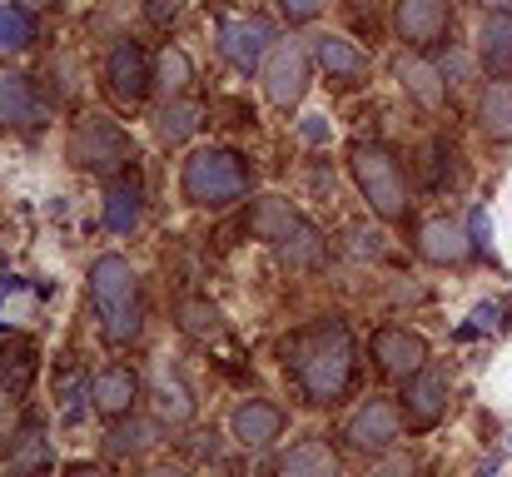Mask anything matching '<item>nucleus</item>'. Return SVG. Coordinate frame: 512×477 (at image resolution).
<instances>
[{"label": "nucleus", "instance_id": "obj_38", "mask_svg": "<svg viewBox=\"0 0 512 477\" xmlns=\"http://www.w3.org/2000/svg\"><path fill=\"white\" fill-rule=\"evenodd\" d=\"M140 477H189L184 468H150V473H140Z\"/></svg>", "mask_w": 512, "mask_h": 477}, {"label": "nucleus", "instance_id": "obj_30", "mask_svg": "<svg viewBox=\"0 0 512 477\" xmlns=\"http://www.w3.org/2000/svg\"><path fill=\"white\" fill-rule=\"evenodd\" d=\"M179 328H184L189 338L209 343V338H219V333H224V318H219L214 304H204V299H184V304H179Z\"/></svg>", "mask_w": 512, "mask_h": 477}, {"label": "nucleus", "instance_id": "obj_11", "mask_svg": "<svg viewBox=\"0 0 512 477\" xmlns=\"http://www.w3.org/2000/svg\"><path fill=\"white\" fill-rule=\"evenodd\" d=\"M150 85H155V70H150L145 50H140L135 40H120V45L110 50V60H105V90H110V100H115L120 110H135V105L150 95Z\"/></svg>", "mask_w": 512, "mask_h": 477}, {"label": "nucleus", "instance_id": "obj_23", "mask_svg": "<svg viewBox=\"0 0 512 477\" xmlns=\"http://www.w3.org/2000/svg\"><path fill=\"white\" fill-rule=\"evenodd\" d=\"M160 443V423H150V418H115V428H110V438H105V453L110 458H140L145 448H155Z\"/></svg>", "mask_w": 512, "mask_h": 477}, {"label": "nucleus", "instance_id": "obj_19", "mask_svg": "<svg viewBox=\"0 0 512 477\" xmlns=\"http://www.w3.org/2000/svg\"><path fill=\"white\" fill-rule=\"evenodd\" d=\"M274 477H343V463L324 438H304V443H294V448L279 458Z\"/></svg>", "mask_w": 512, "mask_h": 477}, {"label": "nucleus", "instance_id": "obj_35", "mask_svg": "<svg viewBox=\"0 0 512 477\" xmlns=\"http://www.w3.org/2000/svg\"><path fill=\"white\" fill-rule=\"evenodd\" d=\"M324 135H329V125H324L319 115H309V125H304V140H314V145H319Z\"/></svg>", "mask_w": 512, "mask_h": 477}, {"label": "nucleus", "instance_id": "obj_39", "mask_svg": "<svg viewBox=\"0 0 512 477\" xmlns=\"http://www.w3.org/2000/svg\"><path fill=\"white\" fill-rule=\"evenodd\" d=\"M483 5H488V10H508L512 0H483Z\"/></svg>", "mask_w": 512, "mask_h": 477}, {"label": "nucleus", "instance_id": "obj_32", "mask_svg": "<svg viewBox=\"0 0 512 477\" xmlns=\"http://www.w3.org/2000/svg\"><path fill=\"white\" fill-rule=\"evenodd\" d=\"M363 477H413V458L408 453H378V463Z\"/></svg>", "mask_w": 512, "mask_h": 477}, {"label": "nucleus", "instance_id": "obj_10", "mask_svg": "<svg viewBox=\"0 0 512 477\" xmlns=\"http://www.w3.org/2000/svg\"><path fill=\"white\" fill-rule=\"evenodd\" d=\"M398 433H403V408H393L388 398H368L353 418H348V428H343V443L353 448V453H393V443H398Z\"/></svg>", "mask_w": 512, "mask_h": 477}, {"label": "nucleus", "instance_id": "obj_4", "mask_svg": "<svg viewBox=\"0 0 512 477\" xmlns=\"http://www.w3.org/2000/svg\"><path fill=\"white\" fill-rule=\"evenodd\" d=\"M249 184H254V174H249L244 155H234V150H194L179 174L184 199L199 209H229L249 194Z\"/></svg>", "mask_w": 512, "mask_h": 477}, {"label": "nucleus", "instance_id": "obj_7", "mask_svg": "<svg viewBox=\"0 0 512 477\" xmlns=\"http://www.w3.org/2000/svg\"><path fill=\"white\" fill-rule=\"evenodd\" d=\"M309 60H314V50H304L299 40H279L269 50V60H264V95H269V105L294 110L309 95Z\"/></svg>", "mask_w": 512, "mask_h": 477}, {"label": "nucleus", "instance_id": "obj_17", "mask_svg": "<svg viewBox=\"0 0 512 477\" xmlns=\"http://www.w3.org/2000/svg\"><path fill=\"white\" fill-rule=\"evenodd\" d=\"M478 60L493 80L512 75V10H488L478 25Z\"/></svg>", "mask_w": 512, "mask_h": 477}, {"label": "nucleus", "instance_id": "obj_22", "mask_svg": "<svg viewBox=\"0 0 512 477\" xmlns=\"http://www.w3.org/2000/svg\"><path fill=\"white\" fill-rule=\"evenodd\" d=\"M50 468H55V453H50L45 433H40V428H25L20 443L10 448L5 477H50Z\"/></svg>", "mask_w": 512, "mask_h": 477}, {"label": "nucleus", "instance_id": "obj_18", "mask_svg": "<svg viewBox=\"0 0 512 477\" xmlns=\"http://www.w3.org/2000/svg\"><path fill=\"white\" fill-rule=\"evenodd\" d=\"M314 60H319V70H324L329 80H339V85H358V80L368 75V55H363L353 40H343V35H319V40H314Z\"/></svg>", "mask_w": 512, "mask_h": 477}, {"label": "nucleus", "instance_id": "obj_21", "mask_svg": "<svg viewBox=\"0 0 512 477\" xmlns=\"http://www.w3.org/2000/svg\"><path fill=\"white\" fill-rule=\"evenodd\" d=\"M398 85L423 105V110H438L443 105V95H448V80H443V70L433 65V60H423V55H413V60H398Z\"/></svg>", "mask_w": 512, "mask_h": 477}, {"label": "nucleus", "instance_id": "obj_9", "mask_svg": "<svg viewBox=\"0 0 512 477\" xmlns=\"http://www.w3.org/2000/svg\"><path fill=\"white\" fill-rule=\"evenodd\" d=\"M274 45H279V40H274V25L259 20V15H234V20L219 25V55H224L239 75L264 70V60H269Z\"/></svg>", "mask_w": 512, "mask_h": 477}, {"label": "nucleus", "instance_id": "obj_36", "mask_svg": "<svg viewBox=\"0 0 512 477\" xmlns=\"http://www.w3.org/2000/svg\"><path fill=\"white\" fill-rule=\"evenodd\" d=\"M65 477H110V473H105V468H85V463H80V468H70Z\"/></svg>", "mask_w": 512, "mask_h": 477}, {"label": "nucleus", "instance_id": "obj_26", "mask_svg": "<svg viewBox=\"0 0 512 477\" xmlns=\"http://www.w3.org/2000/svg\"><path fill=\"white\" fill-rule=\"evenodd\" d=\"M155 413H160V423H170V428H184V423H194V398H189V388L174 378V373H155Z\"/></svg>", "mask_w": 512, "mask_h": 477}, {"label": "nucleus", "instance_id": "obj_15", "mask_svg": "<svg viewBox=\"0 0 512 477\" xmlns=\"http://www.w3.org/2000/svg\"><path fill=\"white\" fill-rule=\"evenodd\" d=\"M418 254L428 259V264H438V269H448V264H463L468 254H473V239H468V229L458 224V219H428L423 229H418Z\"/></svg>", "mask_w": 512, "mask_h": 477}, {"label": "nucleus", "instance_id": "obj_33", "mask_svg": "<svg viewBox=\"0 0 512 477\" xmlns=\"http://www.w3.org/2000/svg\"><path fill=\"white\" fill-rule=\"evenodd\" d=\"M324 5H329V0H279V10H284V20H289V25H304V20H314Z\"/></svg>", "mask_w": 512, "mask_h": 477}, {"label": "nucleus", "instance_id": "obj_20", "mask_svg": "<svg viewBox=\"0 0 512 477\" xmlns=\"http://www.w3.org/2000/svg\"><path fill=\"white\" fill-rule=\"evenodd\" d=\"M45 120V105L35 95V85L25 75H5L0 80V125H15V130H30Z\"/></svg>", "mask_w": 512, "mask_h": 477}, {"label": "nucleus", "instance_id": "obj_34", "mask_svg": "<svg viewBox=\"0 0 512 477\" xmlns=\"http://www.w3.org/2000/svg\"><path fill=\"white\" fill-rule=\"evenodd\" d=\"M473 244H478L483 254H493V224H488V214H483V209L473 214Z\"/></svg>", "mask_w": 512, "mask_h": 477}, {"label": "nucleus", "instance_id": "obj_12", "mask_svg": "<svg viewBox=\"0 0 512 477\" xmlns=\"http://www.w3.org/2000/svg\"><path fill=\"white\" fill-rule=\"evenodd\" d=\"M393 30H398V40L428 50L453 30V5L448 0H398L393 5Z\"/></svg>", "mask_w": 512, "mask_h": 477}, {"label": "nucleus", "instance_id": "obj_25", "mask_svg": "<svg viewBox=\"0 0 512 477\" xmlns=\"http://www.w3.org/2000/svg\"><path fill=\"white\" fill-rule=\"evenodd\" d=\"M140 219H145V189L135 179H120L105 199V224L115 234H130V229H140Z\"/></svg>", "mask_w": 512, "mask_h": 477}, {"label": "nucleus", "instance_id": "obj_28", "mask_svg": "<svg viewBox=\"0 0 512 477\" xmlns=\"http://www.w3.org/2000/svg\"><path fill=\"white\" fill-rule=\"evenodd\" d=\"M189 80H194L189 55H184L179 45H165V50H160V60H155V90H160L165 100H179V95L189 90Z\"/></svg>", "mask_w": 512, "mask_h": 477}, {"label": "nucleus", "instance_id": "obj_40", "mask_svg": "<svg viewBox=\"0 0 512 477\" xmlns=\"http://www.w3.org/2000/svg\"><path fill=\"white\" fill-rule=\"evenodd\" d=\"M348 5H373V0H348Z\"/></svg>", "mask_w": 512, "mask_h": 477}, {"label": "nucleus", "instance_id": "obj_2", "mask_svg": "<svg viewBox=\"0 0 512 477\" xmlns=\"http://www.w3.org/2000/svg\"><path fill=\"white\" fill-rule=\"evenodd\" d=\"M90 304H95V318H100V333L125 348L140 338L145 328V309H140V279L130 269L125 254H100L90 264Z\"/></svg>", "mask_w": 512, "mask_h": 477}, {"label": "nucleus", "instance_id": "obj_5", "mask_svg": "<svg viewBox=\"0 0 512 477\" xmlns=\"http://www.w3.org/2000/svg\"><path fill=\"white\" fill-rule=\"evenodd\" d=\"M348 169L368 199V209L388 224L408 219V179H403V164L388 155L383 145H353L348 150Z\"/></svg>", "mask_w": 512, "mask_h": 477}, {"label": "nucleus", "instance_id": "obj_3", "mask_svg": "<svg viewBox=\"0 0 512 477\" xmlns=\"http://www.w3.org/2000/svg\"><path fill=\"white\" fill-rule=\"evenodd\" d=\"M249 234L264 239V244H279L284 264H294V269H319V264H324V234H319L289 199H279V194H269V199L254 204Z\"/></svg>", "mask_w": 512, "mask_h": 477}, {"label": "nucleus", "instance_id": "obj_27", "mask_svg": "<svg viewBox=\"0 0 512 477\" xmlns=\"http://www.w3.org/2000/svg\"><path fill=\"white\" fill-rule=\"evenodd\" d=\"M35 35H40L35 15H30L25 5H15V0H0V55H20V50H30Z\"/></svg>", "mask_w": 512, "mask_h": 477}, {"label": "nucleus", "instance_id": "obj_13", "mask_svg": "<svg viewBox=\"0 0 512 477\" xmlns=\"http://www.w3.org/2000/svg\"><path fill=\"white\" fill-rule=\"evenodd\" d=\"M373 363H378L388 378H413V373L428 363V338L413 333V328L388 323V328L373 333Z\"/></svg>", "mask_w": 512, "mask_h": 477}, {"label": "nucleus", "instance_id": "obj_14", "mask_svg": "<svg viewBox=\"0 0 512 477\" xmlns=\"http://www.w3.org/2000/svg\"><path fill=\"white\" fill-rule=\"evenodd\" d=\"M90 398H95V413H105V418H130V413H135V398H140V373H135L130 363H110V368L95 373Z\"/></svg>", "mask_w": 512, "mask_h": 477}, {"label": "nucleus", "instance_id": "obj_29", "mask_svg": "<svg viewBox=\"0 0 512 477\" xmlns=\"http://www.w3.org/2000/svg\"><path fill=\"white\" fill-rule=\"evenodd\" d=\"M199 125H204V110H199V105H189V100H170V105L160 110V125H155V130H160V140H165V145H184Z\"/></svg>", "mask_w": 512, "mask_h": 477}, {"label": "nucleus", "instance_id": "obj_31", "mask_svg": "<svg viewBox=\"0 0 512 477\" xmlns=\"http://www.w3.org/2000/svg\"><path fill=\"white\" fill-rule=\"evenodd\" d=\"M30 378H35V353L30 348H0V398L25 393Z\"/></svg>", "mask_w": 512, "mask_h": 477}, {"label": "nucleus", "instance_id": "obj_6", "mask_svg": "<svg viewBox=\"0 0 512 477\" xmlns=\"http://www.w3.org/2000/svg\"><path fill=\"white\" fill-rule=\"evenodd\" d=\"M65 150H70V159H75L80 169H90V174H100V179L120 174V169L135 159L130 135H125L115 120H105V115H80Z\"/></svg>", "mask_w": 512, "mask_h": 477}, {"label": "nucleus", "instance_id": "obj_16", "mask_svg": "<svg viewBox=\"0 0 512 477\" xmlns=\"http://www.w3.org/2000/svg\"><path fill=\"white\" fill-rule=\"evenodd\" d=\"M229 433H234L239 448H269V443L284 433V408H274V403H264V398H249V403L234 408Z\"/></svg>", "mask_w": 512, "mask_h": 477}, {"label": "nucleus", "instance_id": "obj_1", "mask_svg": "<svg viewBox=\"0 0 512 477\" xmlns=\"http://www.w3.org/2000/svg\"><path fill=\"white\" fill-rule=\"evenodd\" d=\"M289 373L314 408H334L353 388V338L343 323H319L289 343Z\"/></svg>", "mask_w": 512, "mask_h": 477}, {"label": "nucleus", "instance_id": "obj_24", "mask_svg": "<svg viewBox=\"0 0 512 477\" xmlns=\"http://www.w3.org/2000/svg\"><path fill=\"white\" fill-rule=\"evenodd\" d=\"M478 125H483V135L498 140V145L512 140V80H498V85L483 90V100H478Z\"/></svg>", "mask_w": 512, "mask_h": 477}, {"label": "nucleus", "instance_id": "obj_37", "mask_svg": "<svg viewBox=\"0 0 512 477\" xmlns=\"http://www.w3.org/2000/svg\"><path fill=\"white\" fill-rule=\"evenodd\" d=\"M15 5H25V10H55L60 0H15Z\"/></svg>", "mask_w": 512, "mask_h": 477}, {"label": "nucleus", "instance_id": "obj_8", "mask_svg": "<svg viewBox=\"0 0 512 477\" xmlns=\"http://www.w3.org/2000/svg\"><path fill=\"white\" fill-rule=\"evenodd\" d=\"M448 393H453V378H448V368H438V363H423L413 378H403V418H408V428L413 433H423V428H438L443 423V413H448Z\"/></svg>", "mask_w": 512, "mask_h": 477}]
</instances>
